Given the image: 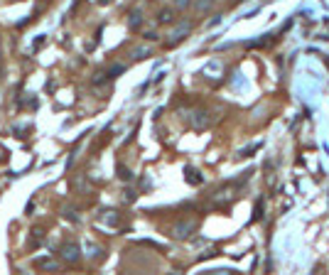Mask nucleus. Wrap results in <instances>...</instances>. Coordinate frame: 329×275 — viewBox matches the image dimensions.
<instances>
[{"mask_svg": "<svg viewBox=\"0 0 329 275\" xmlns=\"http://www.w3.org/2000/svg\"><path fill=\"white\" fill-rule=\"evenodd\" d=\"M62 211H64V216H67V219H76V214H74V209L72 206H64V209H62Z\"/></svg>", "mask_w": 329, "mask_h": 275, "instance_id": "obj_13", "label": "nucleus"}, {"mask_svg": "<svg viewBox=\"0 0 329 275\" xmlns=\"http://www.w3.org/2000/svg\"><path fill=\"white\" fill-rule=\"evenodd\" d=\"M103 221H108V224H118V216H116V211H106Z\"/></svg>", "mask_w": 329, "mask_h": 275, "instance_id": "obj_12", "label": "nucleus"}, {"mask_svg": "<svg viewBox=\"0 0 329 275\" xmlns=\"http://www.w3.org/2000/svg\"><path fill=\"white\" fill-rule=\"evenodd\" d=\"M172 5L177 10H187V8H192V0H172Z\"/></svg>", "mask_w": 329, "mask_h": 275, "instance_id": "obj_10", "label": "nucleus"}, {"mask_svg": "<svg viewBox=\"0 0 329 275\" xmlns=\"http://www.w3.org/2000/svg\"><path fill=\"white\" fill-rule=\"evenodd\" d=\"M189 123H192V128L204 130L206 126H209V116H206V111H194V113L189 116Z\"/></svg>", "mask_w": 329, "mask_h": 275, "instance_id": "obj_4", "label": "nucleus"}, {"mask_svg": "<svg viewBox=\"0 0 329 275\" xmlns=\"http://www.w3.org/2000/svg\"><path fill=\"white\" fill-rule=\"evenodd\" d=\"M157 25H172L175 22V10L172 8H162V10H157Z\"/></svg>", "mask_w": 329, "mask_h": 275, "instance_id": "obj_6", "label": "nucleus"}, {"mask_svg": "<svg viewBox=\"0 0 329 275\" xmlns=\"http://www.w3.org/2000/svg\"><path fill=\"white\" fill-rule=\"evenodd\" d=\"M214 5H216V0H192V8H194L199 15L211 13V10H214Z\"/></svg>", "mask_w": 329, "mask_h": 275, "instance_id": "obj_5", "label": "nucleus"}, {"mask_svg": "<svg viewBox=\"0 0 329 275\" xmlns=\"http://www.w3.org/2000/svg\"><path fill=\"white\" fill-rule=\"evenodd\" d=\"M140 25H143V13H140V10H130L128 13V27L130 30H140Z\"/></svg>", "mask_w": 329, "mask_h": 275, "instance_id": "obj_7", "label": "nucleus"}, {"mask_svg": "<svg viewBox=\"0 0 329 275\" xmlns=\"http://www.w3.org/2000/svg\"><path fill=\"white\" fill-rule=\"evenodd\" d=\"M123 72H126V67H123V64H116V67L108 69V79H113V76H118V74H123Z\"/></svg>", "mask_w": 329, "mask_h": 275, "instance_id": "obj_11", "label": "nucleus"}, {"mask_svg": "<svg viewBox=\"0 0 329 275\" xmlns=\"http://www.w3.org/2000/svg\"><path fill=\"white\" fill-rule=\"evenodd\" d=\"M145 57H150V47H145V44L130 49V59H145Z\"/></svg>", "mask_w": 329, "mask_h": 275, "instance_id": "obj_9", "label": "nucleus"}, {"mask_svg": "<svg viewBox=\"0 0 329 275\" xmlns=\"http://www.w3.org/2000/svg\"><path fill=\"white\" fill-rule=\"evenodd\" d=\"M59 258H62L64 263H79L81 251H79V246H76V243H64V246L59 248Z\"/></svg>", "mask_w": 329, "mask_h": 275, "instance_id": "obj_3", "label": "nucleus"}, {"mask_svg": "<svg viewBox=\"0 0 329 275\" xmlns=\"http://www.w3.org/2000/svg\"><path fill=\"white\" fill-rule=\"evenodd\" d=\"M194 231H197V219H182L175 224L172 236H175V239H189Z\"/></svg>", "mask_w": 329, "mask_h": 275, "instance_id": "obj_2", "label": "nucleus"}, {"mask_svg": "<svg viewBox=\"0 0 329 275\" xmlns=\"http://www.w3.org/2000/svg\"><path fill=\"white\" fill-rule=\"evenodd\" d=\"M145 39H150V42H155V39H157V32H152V30H147V32H145Z\"/></svg>", "mask_w": 329, "mask_h": 275, "instance_id": "obj_14", "label": "nucleus"}, {"mask_svg": "<svg viewBox=\"0 0 329 275\" xmlns=\"http://www.w3.org/2000/svg\"><path fill=\"white\" fill-rule=\"evenodd\" d=\"M189 32H192V22H184V20H182V22H180V25H175V30L167 35V39H164V47H170V49H172V47H177V44H180V42H182Z\"/></svg>", "mask_w": 329, "mask_h": 275, "instance_id": "obj_1", "label": "nucleus"}, {"mask_svg": "<svg viewBox=\"0 0 329 275\" xmlns=\"http://www.w3.org/2000/svg\"><path fill=\"white\" fill-rule=\"evenodd\" d=\"M121 177H123V180H130V177H133V175H130L128 170H123V167H121Z\"/></svg>", "mask_w": 329, "mask_h": 275, "instance_id": "obj_15", "label": "nucleus"}, {"mask_svg": "<svg viewBox=\"0 0 329 275\" xmlns=\"http://www.w3.org/2000/svg\"><path fill=\"white\" fill-rule=\"evenodd\" d=\"M37 268H39V270H57L59 263L52 260V258H39V260H37Z\"/></svg>", "mask_w": 329, "mask_h": 275, "instance_id": "obj_8", "label": "nucleus"}]
</instances>
